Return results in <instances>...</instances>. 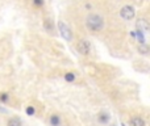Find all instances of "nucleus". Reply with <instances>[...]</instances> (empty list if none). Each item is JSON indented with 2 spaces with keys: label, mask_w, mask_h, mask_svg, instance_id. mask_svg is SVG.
<instances>
[{
  "label": "nucleus",
  "mask_w": 150,
  "mask_h": 126,
  "mask_svg": "<svg viewBox=\"0 0 150 126\" xmlns=\"http://www.w3.org/2000/svg\"><path fill=\"white\" fill-rule=\"evenodd\" d=\"M86 26L91 32H100L104 26V21L99 15H90L86 20Z\"/></svg>",
  "instance_id": "obj_1"
},
{
  "label": "nucleus",
  "mask_w": 150,
  "mask_h": 126,
  "mask_svg": "<svg viewBox=\"0 0 150 126\" xmlns=\"http://www.w3.org/2000/svg\"><path fill=\"white\" fill-rule=\"evenodd\" d=\"M120 15H121V17L124 18V20H132V18L134 17V15H136V11H134V8H133L132 5H125V7L121 8Z\"/></svg>",
  "instance_id": "obj_2"
},
{
  "label": "nucleus",
  "mask_w": 150,
  "mask_h": 126,
  "mask_svg": "<svg viewBox=\"0 0 150 126\" xmlns=\"http://www.w3.org/2000/svg\"><path fill=\"white\" fill-rule=\"evenodd\" d=\"M58 29H59V32H61V36H62L63 38L66 39V41H71V38H73V34H71L70 28H69V26L66 25L65 23L59 21V23H58Z\"/></svg>",
  "instance_id": "obj_3"
},
{
  "label": "nucleus",
  "mask_w": 150,
  "mask_h": 126,
  "mask_svg": "<svg viewBox=\"0 0 150 126\" xmlns=\"http://www.w3.org/2000/svg\"><path fill=\"white\" fill-rule=\"evenodd\" d=\"M76 49L82 55H87L88 53H90L91 44L88 41H86V39H80V41L78 42V45H76Z\"/></svg>",
  "instance_id": "obj_4"
},
{
  "label": "nucleus",
  "mask_w": 150,
  "mask_h": 126,
  "mask_svg": "<svg viewBox=\"0 0 150 126\" xmlns=\"http://www.w3.org/2000/svg\"><path fill=\"white\" fill-rule=\"evenodd\" d=\"M130 126H146L145 125V121H144L141 117H134L130 122Z\"/></svg>",
  "instance_id": "obj_5"
},
{
  "label": "nucleus",
  "mask_w": 150,
  "mask_h": 126,
  "mask_svg": "<svg viewBox=\"0 0 150 126\" xmlns=\"http://www.w3.org/2000/svg\"><path fill=\"white\" fill-rule=\"evenodd\" d=\"M8 126H21L20 118H17V117H13V118H11L9 121H8Z\"/></svg>",
  "instance_id": "obj_6"
},
{
  "label": "nucleus",
  "mask_w": 150,
  "mask_h": 126,
  "mask_svg": "<svg viewBox=\"0 0 150 126\" xmlns=\"http://www.w3.org/2000/svg\"><path fill=\"white\" fill-rule=\"evenodd\" d=\"M50 124H52L53 126H59L61 124V120H59V117L58 116H52V118H50Z\"/></svg>",
  "instance_id": "obj_7"
},
{
  "label": "nucleus",
  "mask_w": 150,
  "mask_h": 126,
  "mask_svg": "<svg viewBox=\"0 0 150 126\" xmlns=\"http://www.w3.org/2000/svg\"><path fill=\"white\" fill-rule=\"evenodd\" d=\"M108 120H109V116L107 113H100V114H99V121H100L101 124L108 122Z\"/></svg>",
  "instance_id": "obj_8"
},
{
  "label": "nucleus",
  "mask_w": 150,
  "mask_h": 126,
  "mask_svg": "<svg viewBox=\"0 0 150 126\" xmlns=\"http://www.w3.org/2000/svg\"><path fill=\"white\" fill-rule=\"evenodd\" d=\"M44 26H45V28H46L49 32H52V30H53V23L49 20V18L44 20Z\"/></svg>",
  "instance_id": "obj_9"
},
{
  "label": "nucleus",
  "mask_w": 150,
  "mask_h": 126,
  "mask_svg": "<svg viewBox=\"0 0 150 126\" xmlns=\"http://www.w3.org/2000/svg\"><path fill=\"white\" fill-rule=\"evenodd\" d=\"M148 46L146 45H144V44H141L140 45V47H138V51L141 53V54H148Z\"/></svg>",
  "instance_id": "obj_10"
},
{
  "label": "nucleus",
  "mask_w": 150,
  "mask_h": 126,
  "mask_svg": "<svg viewBox=\"0 0 150 126\" xmlns=\"http://www.w3.org/2000/svg\"><path fill=\"white\" fill-rule=\"evenodd\" d=\"M65 79H66V82H74L75 75L73 74V72H67V74L65 75Z\"/></svg>",
  "instance_id": "obj_11"
},
{
  "label": "nucleus",
  "mask_w": 150,
  "mask_h": 126,
  "mask_svg": "<svg viewBox=\"0 0 150 126\" xmlns=\"http://www.w3.org/2000/svg\"><path fill=\"white\" fill-rule=\"evenodd\" d=\"M32 3H33L34 7H42L45 4V0H33Z\"/></svg>",
  "instance_id": "obj_12"
},
{
  "label": "nucleus",
  "mask_w": 150,
  "mask_h": 126,
  "mask_svg": "<svg viewBox=\"0 0 150 126\" xmlns=\"http://www.w3.org/2000/svg\"><path fill=\"white\" fill-rule=\"evenodd\" d=\"M26 113H28L29 116H32V114H34V108H32V106H29V108L26 109Z\"/></svg>",
  "instance_id": "obj_13"
},
{
  "label": "nucleus",
  "mask_w": 150,
  "mask_h": 126,
  "mask_svg": "<svg viewBox=\"0 0 150 126\" xmlns=\"http://www.w3.org/2000/svg\"><path fill=\"white\" fill-rule=\"evenodd\" d=\"M0 99H1V101H7V99H8L7 93H3V95L0 96Z\"/></svg>",
  "instance_id": "obj_14"
}]
</instances>
